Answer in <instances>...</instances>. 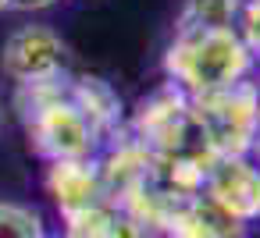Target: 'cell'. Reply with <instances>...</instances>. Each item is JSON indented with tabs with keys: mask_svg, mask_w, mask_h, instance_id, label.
Returning <instances> with one entry per match:
<instances>
[{
	"mask_svg": "<svg viewBox=\"0 0 260 238\" xmlns=\"http://www.w3.org/2000/svg\"><path fill=\"white\" fill-rule=\"evenodd\" d=\"M15 110L25 125L29 146L47 160H93L100 139L89 121L68 100V71L43 82H22L15 89Z\"/></svg>",
	"mask_w": 260,
	"mask_h": 238,
	"instance_id": "1",
	"label": "cell"
},
{
	"mask_svg": "<svg viewBox=\"0 0 260 238\" xmlns=\"http://www.w3.org/2000/svg\"><path fill=\"white\" fill-rule=\"evenodd\" d=\"M253 64L256 61L235 29H175L164 50V75L185 96H203L242 82L249 78Z\"/></svg>",
	"mask_w": 260,
	"mask_h": 238,
	"instance_id": "2",
	"label": "cell"
},
{
	"mask_svg": "<svg viewBox=\"0 0 260 238\" xmlns=\"http://www.w3.org/2000/svg\"><path fill=\"white\" fill-rule=\"evenodd\" d=\"M192 100V121L214 156H242L260 135V89L242 78Z\"/></svg>",
	"mask_w": 260,
	"mask_h": 238,
	"instance_id": "3",
	"label": "cell"
},
{
	"mask_svg": "<svg viewBox=\"0 0 260 238\" xmlns=\"http://www.w3.org/2000/svg\"><path fill=\"white\" fill-rule=\"evenodd\" d=\"M125 128L153 153V156H171V153H196V156H214V149L203 142L196 121H192V100L175 86L164 82L150 96L139 100Z\"/></svg>",
	"mask_w": 260,
	"mask_h": 238,
	"instance_id": "4",
	"label": "cell"
},
{
	"mask_svg": "<svg viewBox=\"0 0 260 238\" xmlns=\"http://www.w3.org/2000/svg\"><path fill=\"white\" fill-rule=\"evenodd\" d=\"M0 68L15 86L57 78L68 71V47L50 25H22L8 36Z\"/></svg>",
	"mask_w": 260,
	"mask_h": 238,
	"instance_id": "5",
	"label": "cell"
},
{
	"mask_svg": "<svg viewBox=\"0 0 260 238\" xmlns=\"http://www.w3.org/2000/svg\"><path fill=\"white\" fill-rule=\"evenodd\" d=\"M203 195L232 213L235 220L249 224L260 217V167L253 164L249 153L242 156H217L207 171Z\"/></svg>",
	"mask_w": 260,
	"mask_h": 238,
	"instance_id": "6",
	"label": "cell"
},
{
	"mask_svg": "<svg viewBox=\"0 0 260 238\" xmlns=\"http://www.w3.org/2000/svg\"><path fill=\"white\" fill-rule=\"evenodd\" d=\"M104 156H93L96 160V171H100V185H104V199L111 206H118L132 188H139L150 171H153V153L128 132L121 128L114 139L104 142Z\"/></svg>",
	"mask_w": 260,
	"mask_h": 238,
	"instance_id": "7",
	"label": "cell"
},
{
	"mask_svg": "<svg viewBox=\"0 0 260 238\" xmlns=\"http://www.w3.org/2000/svg\"><path fill=\"white\" fill-rule=\"evenodd\" d=\"M68 100L89 121L100 146L125 128V103H121L118 89L107 78H100V75H68Z\"/></svg>",
	"mask_w": 260,
	"mask_h": 238,
	"instance_id": "8",
	"label": "cell"
},
{
	"mask_svg": "<svg viewBox=\"0 0 260 238\" xmlns=\"http://www.w3.org/2000/svg\"><path fill=\"white\" fill-rule=\"evenodd\" d=\"M47 192L54 195L61 217L86 210V206H96V203H107L96 160H54L47 167Z\"/></svg>",
	"mask_w": 260,
	"mask_h": 238,
	"instance_id": "9",
	"label": "cell"
},
{
	"mask_svg": "<svg viewBox=\"0 0 260 238\" xmlns=\"http://www.w3.org/2000/svg\"><path fill=\"white\" fill-rule=\"evenodd\" d=\"M160 238H246V224L214 206L207 195L189 199Z\"/></svg>",
	"mask_w": 260,
	"mask_h": 238,
	"instance_id": "10",
	"label": "cell"
},
{
	"mask_svg": "<svg viewBox=\"0 0 260 238\" xmlns=\"http://www.w3.org/2000/svg\"><path fill=\"white\" fill-rule=\"evenodd\" d=\"M242 0H182L175 29H235Z\"/></svg>",
	"mask_w": 260,
	"mask_h": 238,
	"instance_id": "11",
	"label": "cell"
},
{
	"mask_svg": "<svg viewBox=\"0 0 260 238\" xmlns=\"http://www.w3.org/2000/svg\"><path fill=\"white\" fill-rule=\"evenodd\" d=\"M114 210L118 206H111V203H96V206L64 213V238H107Z\"/></svg>",
	"mask_w": 260,
	"mask_h": 238,
	"instance_id": "12",
	"label": "cell"
},
{
	"mask_svg": "<svg viewBox=\"0 0 260 238\" xmlns=\"http://www.w3.org/2000/svg\"><path fill=\"white\" fill-rule=\"evenodd\" d=\"M0 238H43V220L22 203H0Z\"/></svg>",
	"mask_w": 260,
	"mask_h": 238,
	"instance_id": "13",
	"label": "cell"
},
{
	"mask_svg": "<svg viewBox=\"0 0 260 238\" xmlns=\"http://www.w3.org/2000/svg\"><path fill=\"white\" fill-rule=\"evenodd\" d=\"M235 32H239V39L246 43L249 57L260 61V0H246V4H242L239 22H235Z\"/></svg>",
	"mask_w": 260,
	"mask_h": 238,
	"instance_id": "14",
	"label": "cell"
},
{
	"mask_svg": "<svg viewBox=\"0 0 260 238\" xmlns=\"http://www.w3.org/2000/svg\"><path fill=\"white\" fill-rule=\"evenodd\" d=\"M107 238H157L153 231H146L136 217H128L125 210H114V220H111V231Z\"/></svg>",
	"mask_w": 260,
	"mask_h": 238,
	"instance_id": "15",
	"label": "cell"
},
{
	"mask_svg": "<svg viewBox=\"0 0 260 238\" xmlns=\"http://www.w3.org/2000/svg\"><path fill=\"white\" fill-rule=\"evenodd\" d=\"M57 0H11V11H47Z\"/></svg>",
	"mask_w": 260,
	"mask_h": 238,
	"instance_id": "16",
	"label": "cell"
},
{
	"mask_svg": "<svg viewBox=\"0 0 260 238\" xmlns=\"http://www.w3.org/2000/svg\"><path fill=\"white\" fill-rule=\"evenodd\" d=\"M249 156H253V164H256V167H260V135H256V139H253V146H249Z\"/></svg>",
	"mask_w": 260,
	"mask_h": 238,
	"instance_id": "17",
	"label": "cell"
},
{
	"mask_svg": "<svg viewBox=\"0 0 260 238\" xmlns=\"http://www.w3.org/2000/svg\"><path fill=\"white\" fill-rule=\"evenodd\" d=\"M4 11H11V0H0V15H4Z\"/></svg>",
	"mask_w": 260,
	"mask_h": 238,
	"instance_id": "18",
	"label": "cell"
}]
</instances>
